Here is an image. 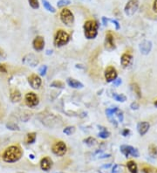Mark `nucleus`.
<instances>
[{"mask_svg":"<svg viewBox=\"0 0 157 173\" xmlns=\"http://www.w3.org/2000/svg\"><path fill=\"white\" fill-rule=\"evenodd\" d=\"M46 72H47V66H42L41 67L39 68V75L41 76H45L46 75Z\"/></svg>","mask_w":157,"mask_h":173,"instance_id":"473e14b6","label":"nucleus"},{"mask_svg":"<svg viewBox=\"0 0 157 173\" xmlns=\"http://www.w3.org/2000/svg\"><path fill=\"white\" fill-rule=\"evenodd\" d=\"M42 3H43V5H44V7H45V9L47 10L48 11H50L52 13H54L56 11L55 8L52 6V5L47 1V0H42Z\"/></svg>","mask_w":157,"mask_h":173,"instance_id":"b1692460","label":"nucleus"},{"mask_svg":"<svg viewBox=\"0 0 157 173\" xmlns=\"http://www.w3.org/2000/svg\"><path fill=\"white\" fill-rule=\"evenodd\" d=\"M105 48L107 51L111 52L113 50H114L116 48L115 47V43H114V35L112 34L111 32H108V33L106 34V38H105Z\"/></svg>","mask_w":157,"mask_h":173,"instance_id":"9b49d317","label":"nucleus"},{"mask_svg":"<svg viewBox=\"0 0 157 173\" xmlns=\"http://www.w3.org/2000/svg\"><path fill=\"white\" fill-rule=\"evenodd\" d=\"M120 152L124 155L126 157H128L129 156L134 157H139V151L137 149L134 148L133 146L130 145H121L120 147Z\"/></svg>","mask_w":157,"mask_h":173,"instance_id":"6e6552de","label":"nucleus"},{"mask_svg":"<svg viewBox=\"0 0 157 173\" xmlns=\"http://www.w3.org/2000/svg\"><path fill=\"white\" fill-rule=\"evenodd\" d=\"M153 10L154 11L157 13V0H154V4H153Z\"/></svg>","mask_w":157,"mask_h":173,"instance_id":"ea45409f","label":"nucleus"},{"mask_svg":"<svg viewBox=\"0 0 157 173\" xmlns=\"http://www.w3.org/2000/svg\"><path fill=\"white\" fill-rule=\"evenodd\" d=\"M22 150L17 145H12L8 147L3 154V160L6 163H15L18 162L22 157Z\"/></svg>","mask_w":157,"mask_h":173,"instance_id":"f257e3e1","label":"nucleus"},{"mask_svg":"<svg viewBox=\"0 0 157 173\" xmlns=\"http://www.w3.org/2000/svg\"><path fill=\"white\" fill-rule=\"evenodd\" d=\"M109 21H111L112 23L114 24V25H115L116 30H119V29L120 28V24H119V22H118L117 20H115V19H109Z\"/></svg>","mask_w":157,"mask_h":173,"instance_id":"f704fd0d","label":"nucleus"},{"mask_svg":"<svg viewBox=\"0 0 157 173\" xmlns=\"http://www.w3.org/2000/svg\"><path fill=\"white\" fill-rule=\"evenodd\" d=\"M5 58H6V53H5V52L3 51L2 49H0V59L5 60Z\"/></svg>","mask_w":157,"mask_h":173,"instance_id":"58836bf2","label":"nucleus"},{"mask_svg":"<svg viewBox=\"0 0 157 173\" xmlns=\"http://www.w3.org/2000/svg\"><path fill=\"white\" fill-rule=\"evenodd\" d=\"M110 166H111V164H108L107 165H104L103 168H108V167H110Z\"/></svg>","mask_w":157,"mask_h":173,"instance_id":"c03bdc74","label":"nucleus"},{"mask_svg":"<svg viewBox=\"0 0 157 173\" xmlns=\"http://www.w3.org/2000/svg\"><path fill=\"white\" fill-rule=\"evenodd\" d=\"M6 128L8 130H14V131H19L20 129L19 127L16 124V123H13V122H9L6 124Z\"/></svg>","mask_w":157,"mask_h":173,"instance_id":"c756f323","label":"nucleus"},{"mask_svg":"<svg viewBox=\"0 0 157 173\" xmlns=\"http://www.w3.org/2000/svg\"><path fill=\"white\" fill-rule=\"evenodd\" d=\"M154 104H155V107L157 108V100L155 101V103H154Z\"/></svg>","mask_w":157,"mask_h":173,"instance_id":"a18cd8bd","label":"nucleus"},{"mask_svg":"<svg viewBox=\"0 0 157 173\" xmlns=\"http://www.w3.org/2000/svg\"><path fill=\"white\" fill-rule=\"evenodd\" d=\"M22 62L25 65L32 66V67H35L38 65L39 61H38V57L35 56L33 53H28V54L24 56V58L22 59Z\"/></svg>","mask_w":157,"mask_h":173,"instance_id":"1a4fd4ad","label":"nucleus"},{"mask_svg":"<svg viewBox=\"0 0 157 173\" xmlns=\"http://www.w3.org/2000/svg\"><path fill=\"white\" fill-rule=\"evenodd\" d=\"M142 171H143L144 173H151V169L148 168V167H144V168L142 169Z\"/></svg>","mask_w":157,"mask_h":173,"instance_id":"79ce46f5","label":"nucleus"},{"mask_svg":"<svg viewBox=\"0 0 157 173\" xmlns=\"http://www.w3.org/2000/svg\"><path fill=\"white\" fill-rule=\"evenodd\" d=\"M108 21H109V19H106V17H103V18H102V22H103V25H106L107 23H108Z\"/></svg>","mask_w":157,"mask_h":173,"instance_id":"37998d69","label":"nucleus"},{"mask_svg":"<svg viewBox=\"0 0 157 173\" xmlns=\"http://www.w3.org/2000/svg\"><path fill=\"white\" fill-rule=\"evenodd\" d=\"M70 35L68 33L65 32L64 30H59L56 33L55 37H54V45L56 47H61L66 45L69 42Z\"/></svg>","mask_w":157,"mask_h":173,"instance_id":"7ed1b4c3","label":"nucleus"},{"mask_svg":"<svg viewBox=\"0 0 157 173\" xmlns=\"http://www.w3.org/2000/svg\"><path fill=\"white\" fill-rule=\"evenodd\" d=\"M127 167L131 173H138V167L137 164L134 161H128L127 163Z\"/></svg>","mask_w":157,"mask_h":173,"instance_id":"aec40b11","label":"nucleus"},{"mask_svg":"<svg viewBox=\"0 0 157 173\" xmlns=\"http://www.w3.org/2000/svg\"><path fill=\"white\" fill-rule=\"evenodd\" d=\"M66 145L64 142H62V141H59V142H57L55 143L54 144L52 145V153L56 156H58V157H63V156H65V153H66Z\"/></svg>","mask_w":157,"mask_h":173,"instance_id":"423d86ee","label":"nucleus"},{"mask_svg":"<svg viewBox=\"0 0 157 173\" xmlns=\"http://www.w3.org/2000/svg\"><path fill=\"white\" fill-rule=\"evenodd\" d=\"M71 4V1L70 0H60V1H58V3H57V5H58V7H64V6H66V5H69Z\"/></svg>","mask_w":157,"mask_h":173,"instance_id":"2f4dec72","label":"nucleus"},{"mask_svg":"<svg viewBox=\"0 0 157 173\" xmlns=\"http://www.w3.org/2000/svg\"><path fill=\"white\" fill-rule=\"evenodd\" d=\"M101 132H99L98 136H100L101 138H103V139H106L107 137H109V136H110V132L106 130L105 128H102V127H101Z\"/></svg>","mask_w":157,"mask_h":173,"instance_id":"a878e982","label":"nucleus"},{"mask_svg":"<svg viewBox=\"0 0 157 173\" xmlns=\"http://www.w3.org/2000/svg\"><path fill=\"white\" fill-rule=\"evenodd\" d=\"M28 83L33 89H38L41 87L42 80L38 75L33 74L28 77Z\"/></svg>","mask_w":157,"mask_h":173,"instance_id":"f8f14e48","label":"nucleus"},{"mask_svg":"<svg viewBox=\"0 0 157 173\" xmlns=\"http://www.w3.org/2000/svg\"><path fill=\"white\" fill-rule=\"evenodd\" d=\"M121 84V80L119 79V78H117L116 80H114V81H113V85L114 86V87H118V86H120Z\"/></svg>","mask_w":157,"mask_h":173,"instance_id":"c9c22d12","label":"nucleus"},{"mask_svg":"<svg viewBox=\"0 0 157 173\" xmlns=\"http://www.w3.org/2000/svg\"><path fill=\"white\" fill-rule=\"evenodd\" d=\"M132 61H133V57L130 53H128V52L123 53L121 55V58H120V63H121V66L123 67L129 66L132 64Z\"/></svg>","mask_w":157,"mask_h":173,"instance_id":"dca6fc26","label":"nucleus"},{"mask_svg":"<svg viewBox=\"0 0 157 173\" xmlns=\"http://www.w3.org/2000/svg\"><path fill=\"white\" fill-rule=\"evenodd\" d=\"M131 89L134 91V93L136 94V96L138 97L139 99L141 98V89L139 87V85L137 83H132L131 84Z\"/></svg>","mask_w":157,"mask_h":173,"instance_id":"5701e85b","label":"nucleus"},{"mask_svg":"<svg viewBox=\"0 0 157 173\" xmlns=\"http://www.w3.org/2000/svg\"><path fill=\"white\" fill-rule=\"evenodd\" d=\"M58 173H63V172H58Z\"/></svg>","mask_w":157,"mask_h":173,"instance_id":"09e8293b","label":"nucleus"},{"mask_svg":"<svg viewBox=\"0 0 157 173\" xmlns=\"http://www.w3.org/2000/svg\"><path fill=\"white\" fill-rule=\"evenodd\" d=\"M152 42L150 40H144L139 45V49L140 52L144 54V55H148V53L152 50Z\"/></svg>","mask_w":157,"mask_h":173,"instance_id":"ddd939ff","label":"nucleus"},{"mask_svg":"<svg viewBox=\"0 0 157 173\" xmlns=\"http://www.w3.org/2000/svg\"><path fill=\"white\" fill-rule=\"evenodd\" d=\"M36 136L37 134L35 132H31V133H28L26 135V138H25V142L28 144H32L33 143L35 140H36Z\"/></svg>","mask_w":157,"mask_h":173,"instance_id":"412c9836","label":"nucleus"},{"mask_svg":"<svg viewBox=\"0 0 157 173\" xmlns=\"http://www.w3.org/2000/svg\"><path fill=\"white\" fill-rule=\"evenodd\" d=\"M52 166V160L49 157H45L40 161V168L45 171H48Z\"/></svg>","mask_w":157,"mask_h":173,"instance_id":"2eb2a0df","label":"nucleus"},{"mask_svg":"<svg viewBox=\"0 0 157 173\" xmlns=\"http://www.w3.org/2000/svg\"><path fill=\"white\" fill-rule=\"evenodd\" d=\"M155 173H157V170H156V171H155Z\"/></svg>","mask_w":157,"mask_h":173,"instance_id":"de8ad7c7","label":"nucleus"},{"mask_svg":"<svg viewBox=\"0 0 157 173\" xmlns=\"http://www.w3.org/2000/svg\"><path fill=\"white\" fill-rule=\"evenodd\" d=\"M66 82L73 89H82L84 87V85L80 81L74 79V78H68L67 80H66Z\"/></svg>","mask_w":157,"mask_h":173,"instance_id":"6ab92c4d","label":"nucleus"},{"mask_svg":"<svg viewBox=\"0 0 157 173\" xmlns=\"http://www.w3.org/2000/svg\"><path fill=\"white\" fill-rule=\"evenodd\" d=\"M104 75H105V79H106V82H113L114 80L117 79V76H118L117 71L112 66H109L106 67Z\"/></svg>","mask_w":157,"mask_h":173,"instance_id":"9d476101","label":"nucleus"},{"mask_svg":"<svg viewBox=\"0 0 157 173\" xmlns=\"http://www.w3.org/2000/svg\"><path fill=\"white\" fill-rule=\"evenodd\" d=\"M81 1H83V2H90L91 0H81Z\"/></svg>","mask_w":157,"mask_h":173,"instance_id":"49530a36","label":"nucleus"},{"mask_svg":"<svg viewBox=\"0 0 157 173\" xmlns=\"http://www.w3.org/2000/svg\"><path fill=\"white\" fill-rule=\"evenodd\" d=\"M139 8V1L138 0H129L127 5H125L124 11L125 14L128 17H132L134 13L137 11Z\"/></svg>","mask_w":157,"mask_h":173,"instance_id":"39448f33","label":"nucleus"},{"mask_svg":"<svg viewBox=\"0 0 157 173\" xmlns=\"http://www.w3.org/2000/svg\"><path fill=\"white\" fill-rule=\"evenodd\" d=\"M52 88H57V89H64L65 88V83L60 81V80H54L51 83Z\"/></svg>","mask_w":157,"mask_h":173,"instance_id":"bb28decb","label":"nucleus"},{"mask_svg":"<svg viewBox=\"0 0 157 173\" xmlns=\"http://www.w3.org/2000/svg\"><path fill=\"white\" fill-rule=\"evenodd\" d=\"M112 97L117 102H124L127 101V97L125 96L124 94H116V93H113V95Z\"/></svg>","mask_w":157,"mask_h":173,"instance_id":"393cba45","label":"nucleus"},{"mask_svg":"<svg viewBox=\"0 0 157 173\" xmlns=\"http://www.w3.org/2000/svg\"><path fill=\"white\" fill-rule=\"evenodd\" d=\"M84 143H86L87 145H88V146H93V145L96 144V143H97V141H96V139L95 138H93V137H87V139H85L84 140Z\"/></svg>","mask_w":157,"mask_h":173,"instance_id":"c85d7f7f","label":"nucleus"},{"mask_svg":"<svg viewBox=\"0 0 157 173\" xmlns=\"http://www.w3.org/2000/svg\"><path fill=\"white\" fill-rule=\"evenodd\" d=\"M148 154L152 158H157V147L155 145L151 144L148 147Z\"/></svg>","mask_w":157,"mask_h":173,"instance_id":"4be33fe9","label":"nucleus"},{"mask_svg":"<svg viewBox=\"0 0 157 173\" xmlns=\"http://www.w3.org/2000/svg\"><path fill=\"white\" fill-rule=\"evenodd\" d=\"M130 108H131V109H133V110H137V109L140 108V105H139L138 102H134L131 103V105H130Z\"/></svg>","mask_w":157,"mask_h":173,"instance_id":"72a5a7b5","label":"nucleus"},{"mask_svg":"<svg viewBox=\"0 0 157 173\" xmlns=\"http://www.w3.org/2000/svg\"><path fill=\"white\" fill-rule=\"evenodd\" d=\"M84 34L87 39H95L98 34V29H99V25L97 21L95 20H87L83 26Z\"/></svg>","mask_w":157,"mask_h":173,"instance_id":"f03ea898","label":"nucleus"},{"mask_svg":"<svg viewBox=\"0 0 157 173\" xmlns=\"http://www.w3.org/2000/svg\"><path fill=\"white\" fill-rule=\"evenodd\" d=\"M130 134V130L128 129H125L122 131V136H128Z\"/></svg>","mask_w":157,"mask_h":173,"instance_id":"4c0bfd02","label":"nucleus"},{"mask_svg":"<svg viewBox=\"0 0 157 173\" xmlns=\"http://www.w3.org/2000/svg\"><path fill=\"white\" fill-rule=\"evenodd\" d=\"M149 128H150V125L148 122H141L137 124V130L141 136L146 135L149 130Z\"/></svg>","mask_w":157,"mask_h":173,"instance_id":"f3484780","label":"nucleus"},{"mask_svg":"<svg viewBox=\"0 0 157 173\" xmlns=\"http://www.w3.org/2000/svg\"><path fill=\"white\" fill-rule=\"evenodd\" d=\"M29 5L33 9H38L39 8V3L38 0H28Z\"/></svg>","mask_w":157,"mask_h":173,"instance_id":"7c9ffc66","label":"nucleus"},{"mask_svg":"<svg viewBox=\"0 0 157 173\" xmlns=\"http://www.w3.org/2000/svg\"><path fill=\"white\" fill-rule=\"evenodd\" d=\"M19 173H23V172H19Z\"/></svg>","mask_w":157,"mask_h":173,"instance_id":"8fccbe9b","label":"nucleus"},{"mask_svg":"<svg viewBox=\"0 0 157 173\" xmlns=\"http://www.w3.org/2000/svg\"><path fill=\"white\" fill-rule=\"evenodd\" d=\"M33 47L34 50L37 52H40L44 49L45 47V39L42 36H37L33 39Z\"/></svg>","mask_w":157,"mask_h":173,"instance_id":"4468645a","label":"nucleus"},{"mask_svg":"<svg viewBox=\"0 0 157 173\" xmlns=\"http://www.w3.org/2000/svg\"><path fill=\"white\" fill-rule=\"evenodd\" d=\"M0 72H1V73H6V72H7V70H6V67H5V65L0 64Z\"/></svg>","mask_w":157,"mask_h":173,"instance_id":"a19ab883","label":"nucleus"},{"mask_svg":"<svg viewBox=\"0 0 157 173\" xmlns=\"http://www.w3.org/2000/svg\"><path fill=\"white\" fill-rule=\"evenodd\" d=\"M60 20L63 24H65L67 26H71L74 22V16L73 12L69 9L64 8L60 11Z\"/></svg>","mask_w":157,"mask_h":173,"instance_id":"20e7f679","label":"nucleus"},{"mask_svg":"<svg viewBox=\"0 0 157 173\" xmlns=\"http://www.w3.org/2000/svg\"><path fill=\"white\" fill-rule=\"evenodd\" d=\"M25 102L29 108H35L38 105L39 100L37 94H34L33 92H29L25 96Z\"/></svg>","mask_w":157,"mask_h":173,"instance_id":"0eeeda50","label":"nucleus"},{"mask_svg":"<svg viewBox=\"0 0 157 173\" xmlns=\"http://www.w3.org/2000/svg\"><path fill=\"white\" fill-rule=\"evenodd\" d=\"M119 168H120V166L119 165H117L115 164L114 167H113V171H112V173H118L119 172Z\"/></svg>","mask_w":157,"mask_h":173,"instance_id":"e433bc0d","label":"nucleus"},{"mask_svg":"<svg viewBox=\"0 0 157 173\" xmlns=\"http://www.w3.org/2000/svg\"><path fill=\"white\" fill-rule=\"evenodd\" d=\"M21 93L18 89H11L10 91V98L12 102H19L21 100Z\"/></svg>","mask_w":157,"mask_h":173,"instance_id":"a211bd4d","label":"nucleus"},{"mask_svg":"<svg viewBox=\"0 0 157 173\" xmlns=\"http://www.w3.org/2000/svg\"><path fill=\"white\" fill-rule=\"evenodd\" d=\"M74 132H75V127L74 126H68L63 130V133L65 134V135H67V136L73 135Z\"/></svg>","mask_w":157,"mask_h":173,"instance_id":"cd10ccee","label":"nucleus"}]
</instances>
